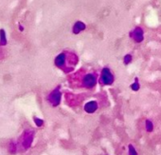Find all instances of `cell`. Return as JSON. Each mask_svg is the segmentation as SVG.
<instances>
[{"label":"cell","mask_w":161,"mask_h":155,"mask_svg":"<svg viewBox=\"0 0 161 155\" xmlns=\"http://www.w3.org/2000/svg\"><path fill=\"white\" fill-rule=\"evenodd\" d=\"M19 28H20V31H23V30H24V29H23V27H22V26H20V27H19Z\"/></svg>","instance_id":"obj_16"},{"label":"cell","mask_w":161,"mask_h":155,"mask_svg":"<svg viewBox=\"0 0 161 155\" xmlns=\"http://www.w3.org/2000/svg\"><path fill=\"white\" fill-rule=\"evenodd\" d=\"M33 137H34V130H32V129L26 130L20 138L21 147L24 149H29L31 146L32 141H33Z\"/></svg>","instance_id":"obj_2"},{"label":"cell","mask_w":161,"mask_h":155,"mask_svg":"<svg viewBox=\"0 0 161 155\" xmlns=\"http://www.w3.org/2000/svg\"><path fill=\"white\" fill-rule=\"evenodd\" d=\"M7 44V39H6V34L4 30H0V45L5 46Z\"/></svg>","instance_id":"obj_9"},{"label":"cell","mask_w":161,"mask_h":155,"mask_svg":"<svg viewBox=\"0 0 161 155\" xmlns=\"http://www.w3.org/2000/svg\"><path fill=\"white\" fill-rule=\"evenodd\" d=\"M130 61H131V56H130V55H127V56H125V60H124L125 64L129 63Z\"/></svg>","instance_id":"obj_14"},{"label":"cell","mask_w":161,"mask_h":155,"mask_svg":"<svg viewBox=\"0 0 161 155\" xmlns=\"http://www.w3.org/2000/svg\"><path fill=\"white\" fill-rule=\"evenodd\" d=\"M132 88L134 91H137L138 90V84L137 83H135L134 85H132Z\"/></svg>","instance_id":"obj_15"},{"label":"cell","mask_w":161,"mask_h":155,"mask_svg":"<svg viewBox=\"0 0 161 155\" xmlns=\"http://www.w3.org/2000/svg\"><path fill=\"white\" fill-rule=\"evenodd\" d=\"M78 64V56L73 52H63L55 58V65L64 72H70Z\"/></svg>","instance_id":"obj_1"},{"label":"cell","mask_w":161,"mask_h":155,"mask_svg":"<svg viewBox=\"0 0 161 155\" xmlns=\"http://www.w3.org/2000/svg\"><path fill=\"white\" fill-rule=\"evenodd\" d=\"M33 120H34V123L37 127H42L43 125H44V121H43L42 119H40V118H38V117H34Z\"/></svg>","instance_id":"obj_11"},{"label":"cell","mask_w":161,"mask_h":155,"mask_svg":"<svg viewBox=\"0 0 161 155\" xmlns=\"http://www.w3.org/2000/svg\"><path fill=\"white\" fill-rule=\"evenodd\" d=\"M129 155H137V153H136L135 148H134L132 145L129 146Z\"/></svg>","instance_id":"obj_12"},{"label":"cell","mask_w":161,"mask_h":155,"mask_svg":"<svg viewBox=\"0 0 161 155\" xmlns=\"http://www.w3.org/2000/svg\"><path fill=\"white\" fill-rule=\"evenodd\" d=\"M9 149L12 153H16V149H17V146H16V143L12 142L10 143V146H9Z\"/></svg>","instance_id":"obj_10"},{"label":"cell","mask_w":161,"mask_h":155,"mask_svg":"<svg viewBox=\"0 0 161 155\" xmlns=\"http://www.w3.org/2000/svg\"><path fill=\"white\" fill-rule=\"evenodd\" d=\"M82 86L86 88H92L97 84V74L87 73L82 77Z\"/></svg>","instance_id":"obj_3"},{"label":"cell","mask_w":161,"mask_h":155,"mask_svg":"<svg viewBox=\"0 0 161 155\" xmlns=\"http://www.w3.org/2000/svg\"><path fill=\"white\" fill-rule=\"evenodd\" d=\"M61 97H62V94L60 92V90H59V87L56 88L54 91H53L48 97V101L53 106V107H57L58 105H60V102H61Z\"/></svg>","instance_id":"obj_5"},{"label":"cell","mask_w":161,"mask_h":155,"mask_svg":"<svg viewBox=\"0 0 161 155\" xmlns=\"http://www.w3.org/2000/svg\"><path fill=\"white\" fill-rule=\"evenodd\" d=\"M153 128H152V124H151V122L150 121H147V130L149 131H151Z\"/></svg>","instance_id":"obj_13"},{"label":"cell","mask_w":161,"mask_h":155,"mask_svg":"<svg viewBox=\"0 0 161 155\" xmlns=\"http://www.w3.org/2000/svg\"><path fill=\"white\" fill-rule=\"evenodd\" d=\"M134 39L136 41V42H140L143 40V31L140 28H136L135 31H134Z\"/></svg>","instance_id":"obj_8"},{"label":"cell","mask_w":161,"mask_h":155,"mask_svg":"<svg viewBox=\"0 0 161 155\" xmlns=\"http://www.w3.org/2000/svg\"><path fill=\"white\" fill-rule=\"evenodd\" d=\"M83 108L87 113H93L98 109V103H97L96 101H90L84 105Z\"/></svg>","instance_id":"obj_6"},{"label":"cell","mask_w":161,"mask_h":155,"mask_svg":"<svg viewBox=\"0 0 161 155\" xmlns=\"http://www.w3.org/2000/svg\"><path fill=\"white\" fill-rule=\"evenodd\" d=\"M114 75L108 68H103L101 75V82L103 85H111L114 82Z\"/></svg>","instance_id":"obj_4"},{"label":"cell","mask_w":161,"mask_h":155,"mask_svg":"<svg viewBox=\"0 0 161 155\" xmlns=\"http://www.w3.org/2000/svg\"><path fill=\"white\" fill-rule=\"evenodd\" d=\"M83 30H85V25L81 21H77L76 23H75L74 27H73V32L75 35L80 34V32Z\"/></svg>","instance_id":"obj_7"}]
</instances>
